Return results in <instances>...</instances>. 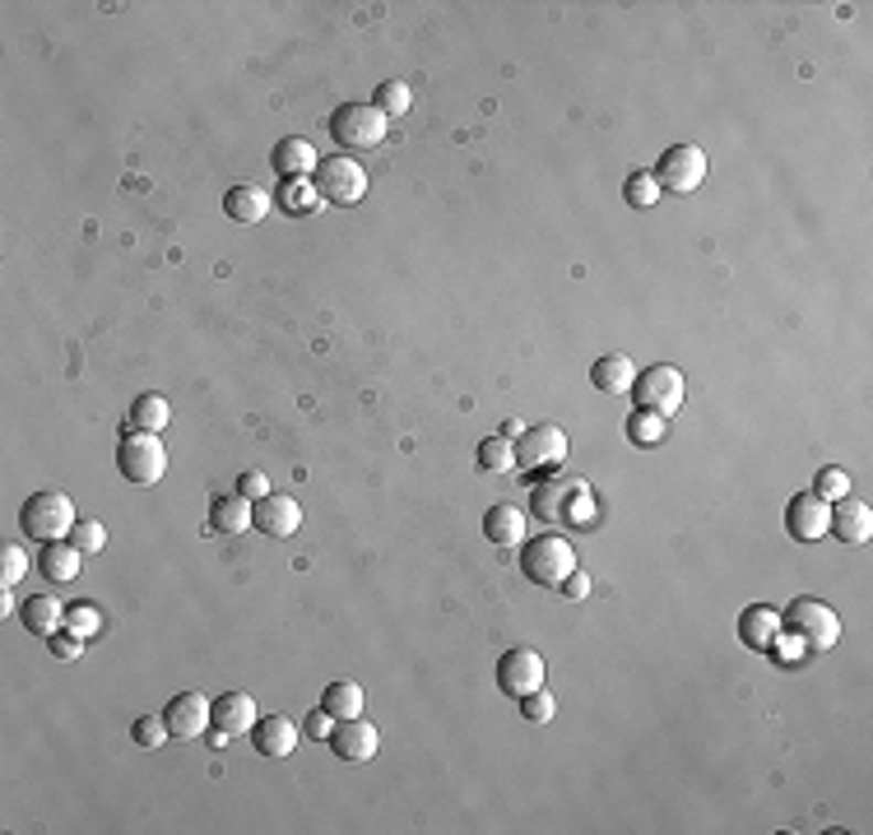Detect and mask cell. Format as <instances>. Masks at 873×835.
I'll use <instances>...</instances> for the list:
<instances>
[{"label":"cell","instance_id":"7c38bea8","mask_svg":"<svg viewBox=\"0 0 873 835\" xmlns=\"http://www.w3.org/2000/svg\"><path fill=\"white\" fill-rule=\"evenodd\" d=\"M827 525H832V502H822L813 488L790 496V506H786V529H790V538H799V544H813V538L827 534Z\"/></svg>","mask_w":873,"mask_h":835},{"label":"cell","instance_id":"44dd1931","mask_svg":"<svg viewBox=\"0 0 873 835\" xmlns=\"http://www.w3.org/2000/svg\"><path fill=\"white\" fill-rule=\"evenodd\" d=\"M270 163H275V172L288 182V176H311V172H317L321 153L311 149V140L294 135V140H279V144H275V158H270Z\"/></svg>","mask_w":873,"mask_h":835},{"label":"cell","instance_id":"7402d4cb","mask_svg":"<svg viewBox=\"0 0 873 835\" xmlns=\"http://www.w3.org/2000/svg\"><path fill=\"white\" fill-rule=\"evenodd\" d=\"M210 529H214V534H246V529H256V521H252V502H246L242 492L219 496V502L210 506Z\"/></svg>","mask_w":873,"mask_h":835},{"label":"cell","instance_id":"d6986e66","mask_svg":"<svg viewBox=\"0 0 873 835\" xmlns=\"http://www.w3.org/2000/svg\"><path fill=\"white\" fill-rule=\"evenodd\" d=\"M252 742L260 757H288L298 748V725L288 715H265V719H256Z\"/></svg>","mask_w":873,"mask_h":835},{"label":"cell","instance_id":"d590c367","mask_svg":"<svg viewBox=\"0 0 873 835\" xmlns=\"http://www.w3.org/2000/svg\"><path fill=\"white\" fill-rule=\"evenodd\" d=\"M24 576H29V553L19 544H6V553H0V580H6V590H14Z\"/></svg>","mask_w":873,"mask_h":835},{"label":"cell","instance_id":"9c48e42d","mask_svg":"<svg viewBox=\"0 0 873 835\" xmlns=\"http://www.w3.org/2000/svg\"><path fill=\"white\" fill-rule=\"evenodd\" d=\"M567 460V432L553 422H534L517 437V469L521 473H544V469H563Z\"/></svg>","mask_w":873,"mask_h":835},{"label":"cell","instance_id":"30bf717a","mask_svg":"<svg viewBox=\"0 0 873 835\" xmlns=\"http://www.w3.org/2000/svg\"><path fill=\"white\" fill-rule=\"evenodd\" d=\"M651 176H656V186L669 191V195H692L702 186V176H706V153L698 144H674V149L660 153V168Z\"/></svg>","mask_w":873,"mask_h":835},{"label":"cell","instance_id":"d6a6232c","mask_svg":"<svg viewBox=\"0 0 873 835\" xmlns=\"http://www.w3.org/2000/svg\"><path fill=\"white\" fill-rule=\"evenodd\" d=\"M65 631H75V636H98L103 631V618H98V608L94 603H71L65 608Z\"/></svg>","mask_w":873,"mask_h":835},{"label":"cell","instance_id":"b9f144b4","mask_svg":"<svg viewBox=\"0 0 873 835\" xmlns=\"http://www.w3.org/2000/svg\"><path fill=\"white\" fill-rule=\"evenodd\" d=\"M557 590H563L572 603H586V599H590V576H586V567H576L563 585H557Z\"/></svg>","mask_w":873,"mask_h":835},{"label":"cell","instance_id":"484cf974","mask_svg":"<svg viewBox=\"0 0 873 835\" xmlns=\"http://www.w3.org/2000/svg\"><path fill=\"white\" fill-rule=\"evenodd\" d=\"M168 422H172V409H168V399H163V395H140L136 404H130L126 432H153V437H159Z\"/></svg>","mask_w":873,"mask_h":835},{"label":"cell","instance_id":"4fadbf2b","mask_svg":"<svg viewBox=\"0 0 873 835\" xmlns=\"http://www.w3.org/2000/svg\"><path fill=\"white\" fill-rule=\"evenodd\" d=\"M163 719H168L172 738L191 742V738H200V734H210V725H214V706H210L200 692H177L172 702H168V710H163Z\"/></svg>","mask_w":873,"mask_h":835},{"label":"cell","instance_id":"4dcf8cb0","mask_svg":"<svg viewBox=\"0 0 873 835\" xmlns=\"http://www.w3.org/2000/svg\"><path fill=\"white\" fill-rule=\"evenodd\" d=\"M130 738H136L145 752H159L163 742L172 738V729H168V719H163V715H140L136 725H130Z\"/></svg>","mask_w":873,"mask_h":835},{"label":"cell","instance_id":"3957f363","mask_svg":"<svg viewBox=\"0 0 873 835\" xmlns=\"http://www.w3.org/2000/svg\"><path fill=\"white\" fill-rule=\"evenodd\" d=\"M521 571L525 580L544 585V590H557L572 571H576V553L563 534H540V538H525L521 544Z\"/></svg>","mask_w":873,"mask_h":835},{"label":"cell","instance_id":"8fae6325","mask_svg":"<svg viewBox=\"0 0 873 835\" xmlns=\"http://www.w3.org/2000/svg\"><path fill=\"white\" fill-rule=\"evenodd\" d=\"M544 660H540V650H530V645H517V650H507L502 660H498V687L507 692V696H530V692H540L544 687Z\"/></svg>","mask_w":873,"mask_h":835},{"label":"cell","instance_id":"ba28073f","mask_svg":"<svg viewBox=\"0 0 873 835\" xmlns=\"http://www.w3.org/2000/svg\"><path fill=\"white\" fill-rule=\"evenodd\" d=\"M117 469L126 483L136 488H153L168 473V450L153 432H126L121 450H117Z\"/></svg>","mask_w":873,"mask_h":835},{"label":"cell","instance_id":"cb8c5ba5","mask_svg":"<svg viewBox=\"0 0 873 835\" xmlns=\"http://www.w3.org/2000/svg\"><path fill=\"white\" fill-rule=\"evenodd\" d=\"M223 210H228L233 223H260L265 214H270V191H260V186H233L228 195H223Z\"/></svg>","mask_w":873,"mask_h":835},{"label":"cell","instance_id":"5b68a950","mask_svg":"<svg viewBox=\"0 0 873 835\" xmlns=\"http://www.w3.org/2000/svg\"><path fill=\"white\" fill-rule=\"evenodd\" d=\"M19 525H24V534L38 538V544L71 538V529L79 525L75 521V502L65 492H33L24 502V511H19Z\"/></svg>","mask_w":873,"mask_h":835},{"label":"cell","instance_id":"6da1fadb","mask_svg":"<svg viewBox=\"0 0 873 835\" xmlns=\"http://www.w3.org/2000/svg\"><path fill=\"white\" fill-rule=\"evenodd\" d=\"M530 511L540 515L549 529H586L595 521V488L586 479H544L530 488Z\"/></svg>","mask_w":873,"mask_h":835},{"label":"cell","instance_id":"d4e9b609","mask_svg":"<svg viewBox=\"0 0 873 835\" xmlns=\"http://www.w3.org/2000/svg\"><path fill=\"white\" fill-rule=\"evenodd\" d=\"M590 381H595V390H604V395H622V390H632L637 367L622 353H609V357H599V363L590 367Z\"/></svg>","mask_w":873,"mask_h":835},{"label":"cell","instance_id":"52a82bcc","mask_svg":"<svg viewBox=\"0 0 873 835\" xmlns=\"http://www.w3.org/2000/svg\"><path fill=\"white\" fill-rule=\"evenodd\" d=\"M311 182H317V195L330 200V205H358L368 195V172L349 153H326L317 172H311Z\"/></svg>","mask_w":873,"mask_h":835},{"label":"cell","instance_id":"f546056e","mask_svg":"<svg viewBox=\"0 0 873 835\" xmlns=\"http://www.w3.org/2000/svg\"><path fill=\"white\" fill-rule=\"evenodd\" d=\"M479 469H488V473H511V469H517V441H507V437H483V441H479Z\"/></svg>","mask_w":873,"mask_h":835},{"label":"cell","instance_id":"ee69618b","mask_svg":"<svg viewBox=\"0 0 873 835\" xmlns=\"http://www.w3.org/2000/svg\"><path fill=\"white\" fill-rule=\"evenodd\" d=\"M521 432H525V422H517V418H507V427H502V437H507V441H517Z\"/></svg>","mask_w":873,"mask_h":835},{"label":"cell","instance_id":"e0dca14e","mask_svg":"<svg viewBox=\"0 0 873 835\" xmlns=\"http://www.w3.org/2000/svg\"><path fill=\"white\" fill-rule=\"evenodd\" d=\"M256 729V702L246 692H228L214 702V742H228L237 734Z\"/></svg>","mask_w":873,"mask_h":835},{"label":"cell","instance_id":"ab89813d","mask_svg":"<svg viewBox=\"0 0 873 835\" xmlns=\"http://www.w3.org/2000/svg\"><path fill=\"white\" fill-rule=\"evenodd\" d=\"M237 492L246 496V502H260V496H270V479H265L260 469H246L237 479Z\"/></svg>","mask_w":873,"mask_h":835},{"label":"cell","instance_id":"7bdbcfd3","mask_svg":"<svg viewBox=\"0 0 873 835\" xmlns=\"http://www.w3.org/2000/svg\"><path fill=\"white\" fill-rule=\"evenodd\" d=\"M334 725H340V719H334L326 706L317 710V715H307V738H317V742H326L330 734H334Z\"/></svg>","mask_w":873,"mask_h":835},{"label":"cell","instance_id":"e575fe53","mask_svg":"<svg viewBox=\"0 0 873 835\" xmlns=\"http://www.w3.org/2000/svg\"><path fill=\"white\" fill-rule=\"evenodd\" d=\"M622 195H628V205L651 210L656 200H660V186H656V176H651V172H632V176H628V186H622Z\"/></svg>","mask_w":873,"mask_h":835},{"label":"cell","instance_id":"60d3db41","mask_svg":"<svg viewBox=\"0 0 873 835\" xmlns=\"http://www.w3.org/2000/svg\"><path fill=\"white\" fill-rule=\"evenodd\" d=\"M660 437H664V418L637 409V418H632V441H660Z\"/></svg>","mask_w":873,"mask_h":835},{"label":"cell","instance_id":"7a4b0ae2","mask_svg":"<svg viewBox=\"0 0 873 835\" xmlns=\"http://www.w3.org/2000/svg\"><path fill=\"white\" fill-rule=\"evenodd\" d=\"M780 627L790 631V641H799L803 650H832L841 641V618L832 603H822L813 595L795 599L786 613H780Z\"/></svg>","mask_w":873,"mask_h":835},{"label":"cell","instance_id":"5bb4252c","mask_svg":"<svg viewBox=\"0 0 873 835\" xmlns=\"http://www.w3.org/2000/svg\"><path fill=\"white\" fill-rule=\"evenodd\" d=\"M252 521H256L260 534H270V538H294L302 529V506L294 502V496L270 492V496H260V502L252 506Z\"/></svg>","mask_w":873,"mask_h":835},{"label":"cell","instance_id":"f1b7e54d","mask_svg":"<svg viewBox=\"0 0 873 835\" xmlns=\"http://www.w3.org/2000/svg\"><path fill=\"white\" fill-rule=\"evenodd\" d=\"M279 200H284L288 214H311V210L321 205L317 182H311V176H288V182L279 186Z\"/></svg>","mask_w":873,"mask_h":835},{"label":"cell","instance_id":"f6af8a7d","mask_svg":"<svg viewBox=\"0 0 873 835\" xmlns=\"http://www.w3.org/2000/svg\"><path fill=\"white\" fill-rule=\"evenodd\" d=\"M14 608H19V599L6 590V595H0V613H14Z\"/></svg>","mask_w":873,"mask_h":835},{"label":"cell","instance_id":"2e32d148","mask_svg":"<svg viewBox=\"0 0 873 835\" xmlns=\"http://www.w3.org/2000/svg\"><path fill=\"white\" fill-rule=\"evenodd\" d=\"M786 636V627H780V613L771 603H753L738 613V641H744L748 650H776V641Z\"/></svg>","mask_w":873,"mask_h":835},{"label":"cell","instance_id":"836d02e7","mask_svg":"<svg viewBox=\"0 0 873 835\" xmlns=\"http://www.w3.org/2000/svg\"><path fill=\"white\" fill-rule=\"evenodd\" d=\"M813 492L822 496V502H841V496H850V473L837 469V464H827L813 479Z\"/></svg>","mask_w":873,"mask_h":835},{"label":"cell","instance_id":"8992f818","mask_svg":"<svg viewBox=\"0 0 873 835\" xmlns=\"http://www.w3.org/2000/svg\"><path fill=\"white\" fill-rule=\"evenodd\" d=\"M683 395H688L683 372H679V367H664V363L637 372V381H632L637 409H641V414H656V418H674V414L683 409Z\"/></svg>","mask_w":873,"mask_h":835},{"label":"cell","instance_id":"277c9868","mask_svg":"<svg viewBox=\"0 0 873 835\" xmlns=\"http://www.w3.org/2000/svg\"><path fill=\"white\" fill-rule=\"evenodd\" d=\"M386 111L376 107V103H344V107H334V117H330V135H334V144H340L344 153H363V149H376L386 140Z\"/></svg>","mask_w":873,"mask_h":835},{"label":"cell","instance_id":"f35d334b","mask_svg":"<svg viewBox=\"0 0 873 835\" xmlns=\"http://www.w3.org/2000/svg\"><path fill=\"white\" fill-rule=\"evenodd\" d=\"M47 645H52V654L56 660H79L84 654V636H75V631H56V636H47Z\"/></svg>","mask_w":873,"mask_h":835},{"label":"cell","instance_id":"74e56055","mask_svg":"<svg viewBox=\"0 0 873 835\" xmlns=\"http://www.w3.org/2000/svg\"><path fill=\"white\" fill-rule=\"evenodd\" d=\"M71 544L88 557V553H103V544H107V529L98 525V521H79L75 529H71Z\"/></svg>","mask_w":873,"mask_h":835},{"label":"cell","instance_id":"83f0119b","mask_svg":"<svg viewBox=\"0 0 873 835\" xmlns=\"http://www.w3.org/2000/svg\"><path fill=\"white\" fill-rule=\"evenodd\" d=\"M321 706H326L334 719H353V715H363V687L349 683V678L330 683V687H326V696H321Z\"/></svg>","mask_w":873,"mask_h":835},{"label":"cell","instance_id":"ffe728a7","mask_svg":"<svg viewBox=\"0 0 873 835\" xmlns=\"http://www.w3.org/2000/svg\"><path fill=\"white\" fill-rule=\"evenodd\" d=\"M483 534H488V544H498V548H517V544H525V515L511 506V502L488 506Z\"/></svg>","mask_w":873,"mask_h":835},{"label":"cell","instance_id":"9a60e30c","mask_svg":"<svg viewBox=\"0 0 873 835\" xmlns=\"http://www.w3.org/2000/svg\"><path fill=\"white\" fill-rule=\"evenodd\" d=\"M330 748H334V757H344V761H372L376 748H382V734H376L372 719L353 715V719H340V725H334Z\"/></svg>","mask_w":873,"mask_h":835},{"label":"cell","instance_id":"603a6c76","mask_svg":"<svg viewBox=\"0 0 873 835\" xmlns=\"http://www.w3.org/2000/svg\"><path fill=\"white\" fill-rule=\"evenodd\" d=\"M79 561H84V553L71 544V538H56V544H42L38 571L47 576V580H56V585H65V580L79 576Z\"/></svg>","mask_w":873,"mask_h":835},{"label":"cell","instance_id":"ac0fdd59","mask_svg":"<svg viewBox=\"0 0 873 835\" xmlns=\"http://www.w3.org/2000/svg\"><path fill=\"white\" fill-rule=\"evenodd\" d=\"M827 534H837L841 544H864V538L873 534L869 502H860V496H841V502H832V525H827Z\"/></svg>","mask_w":873,"mask_h":835},{"label":"cell","instance_id":"8d00e7d4","mask_svg":"<svg viewBox=\"0 0 873 835\" xmlns=\"http://www.w3.org/2000/svg\"><path fill=\"white\" fill-rule=\"evenodd\" d=\"M521 715L530 719V725H549V719L557 715V702L540 687V692H530V696H521Z\"/></svg>","mask_w":873,"mask_h":835},{"label":"cell","instance_id":"4316f807","mask_svg":"<svg viewBox=\"0 0 873 835\" xmlns=\"http://www.w3.org/2000/svg\"><path fill=\"white\" fill-rule=\"evenodd\" d=\"M24 627L33 631V636H56V631L65 627V603H56L47 595H33L24 603Z\"/></svg>","mask_w":873,"mask_h":835},{"label":"cell","instance_id":"1f68e13d","mask_svg":"<svg viewBox=\"0 0 873 835\" xmlns=\"http://www.w3.org/2000/svg\"><path fill=\"white\" fill-rule=\"evenodd\" d=\"M376 107L386 111V121H400L405 111L414 107V94H409V84H400V79H386L382 88H376Z\"/></svg>","mask_w":873,"mask_h":835}]
</instances>
